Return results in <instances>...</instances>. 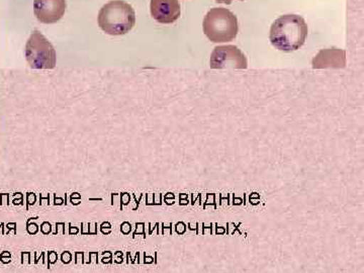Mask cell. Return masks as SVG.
Listing matches in <instances>:
<instances>
[{
    "label": "cell",
    "instance_id": "cell-1",
    "mask_svg": "<svg viewBox=\"0 0 364 273\" xmlns=\"http://www.w3.org/2000/svg\"><path fill=\"white\" fill-rule=\"evenodd\" d=\"M308 25L298 14L280 16L270 28L269 40L275 49L284 52L299 50L306 42Z\"/></svg>",
    "mask_w": 364,
    "mask_h": 273
},
{
    "label": "cell",
    "instance_id": "cell-2",
    "mask_svg": "<svg viewBox=\"0 0 364 273\" xmlns=\"http://www.w3.org/2000/svg\"><path fill=\"white\" fill-rule=\"evenodd\" d=\"M97 21L107 35H126L136 25V14L133 7L123 0H112L100 9Z\"/></svg>",
    "mask_w": 364,
    "mask_h": 273
},
{
    "label": "cell",
    "instance_id": "cell-3",
    "mask_svg": "<svg viewBox=\"0 0 364 273\" xmlns=\"http://www.w3.org/2000/svg\"><path fill=\"white\" fill-rule=\"evenodd\" d=\"M239 32L238 20L227 9H212L203 20V33L213 43L232 42Z\"/></svg>",
    "mask_w": 364,
    "mask_h": 273
},
{
    "label": "cell",
    "instance_id": "cell-4",
    "mask_svg": "<svg viewBox=\"0 0 364 273\" xmlns=\"http://www.w3.org/2000/svg\"><path fill=\"white\" fill-rule=\"evenodd\" d=\"M25 56L33 69H53L56 66V51L39 31H33L26 45Z\"/></svg>",
    "mask_w": 364,
    "mask_h": 273
},
{
    "label": "cell",
    "instance_id": "cell-5",
    "mask_svg": "<svg viewBox=\"0 0 364 273\" xmlns=\"http://www.w3.org/2000/svg\"><path fill=\"white\" fill-rule=\"evenodd\" d=\"M212 69H246L247 58L236 46H218L210 55Z\"/></svg>",
    "mask_w": 364,
    "mask_h": 273
},
{
    "label": "cell",
    "instance_id": "cell-6",
    "mask_svg": "<svg viewBox=\"0 0 364 273\" xmlns=\"http://www.w3.org/2000/svg\"><path fill=\"white\" fill-rule=\"evenodd\" d=\"M66 6V0H35L33 14L41 23L50 25L63 18Z\"/></svg>",
    "mask_w": 364,
    "mask_h": 273
},
{
    "label": "cell",
    "instance_id": "cell-7",
    "mask_svg": "<svg viewBox=\"0 0 364 273\" xmlns=\"http://www.w3.org/2000/svg\"><path fill=\"white\" fill-rule=\"evenodd\" d=\"M151 16L163 25L176 23L181 16V4L178 0H151Z\"/></svg>",
    "mask_w": 364,
    "mask_h": 273
},
{
    "label": "cell",
    "instance_id": "cell-8",
    "mask_svg": "<svg viewBox=\"0 0 364 273\" xmlns=\"http://www.w3.org/2000/svg\"><path fill=\"white\" fill-rule=\"evenodd\" d=\"M346 65V53L343 50H322L317 57L313 59V67L315 69L343 68Z\"/></svg>",
    "mask_w": 364,
    "mask_h": 273
},
{
    "label": "cell",
    "instance_id": "cell-9",
    "mask_svg": "<svg viewBox=\"0 0 364 273\" xmlns=\"http://www.w3.org/2000/svg\"><path fill=\"white\" fill-rule=\"evenodd\" d=\"M232 1H233V0H215V2H217V4H231ZM240 1H243V0H240Z\"/></svg>",
    "mask_w": 364,
    "mask_h": 273
}]
</instances>
